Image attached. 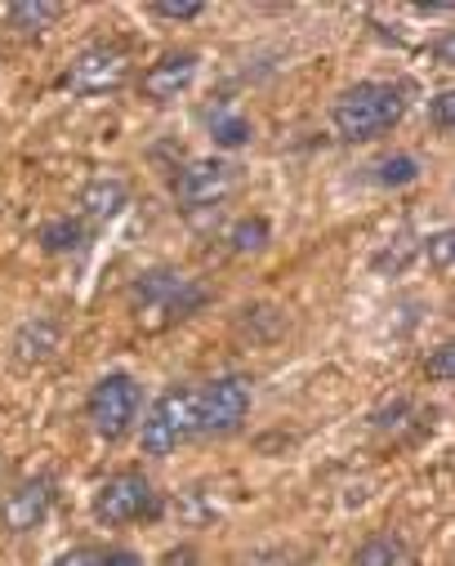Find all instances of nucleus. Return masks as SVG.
Listing matches in <instances>:
<instances>
[{
    "instance_id": "obj_11",
    "label": "nucleus",
    "mask_w": 455,
    "mask_h": 566,
    "mask_svg": "<svg viewBox=\"0 0 455 566\" xmlns=\"http://www.w3.org/2000/svg\"><path fill=\"white\" fill-rule=\"evenodd\" d=\"M125 201H130V188H125V179H116V175H99V179H90L85 184V192H81V210L90 214V219H116L121 210H125Z\"/></svg>"
},
{
    "instance_id": "obj_12",
    "label": "nucleus",
    "mask_w": 455,
    "mask_h": 566,
    "mask_svg": "<svg viewBox=\"0 0 455 566\" xmlns=\"http://www.w3.org/2000/svg\"><path fill=\"white\" fill-rule=\"evenodd\" d=\"M59 339H63L59 322H50V317H32V322L19 331V339H14V357H19L23 366H41V361L54 357Z\"/></svg>"
},
{
    "instance_id": "obj_8",
    "label": "nucleus",
    "mask_w": 455,
    "mask_h": 566,
    "mask_svg": "<svg viewBox=\"0 0 455 566\" xmlns=\"http://www.w3.org/2000/svg\"><path fill=\"white\" fill-rule=\"evenodd\" d=\"M232 192V166L219 157H197L179 170L175 179V201L179 210H210Z\"/></svg>"
},
{
    "instance_id": "obj_13",
    "label": "nucleus",
    "mask_w": 455,
    "mask_h": 566,
    "mask_svg": "<svg viewBox=\"0 0 455 566\" xmlns=\"http://www.w3.org/2000/svg\"><path fill=\"white\" fill-rule=\"evenodd\" d=\"M59 19H63L59 0H19V6H10V28L19 32H50Z\"/></svg>"
},
{
    "instance_id": "obj_5",
    "label": "nucleus",
    "mask_w": 455,
    "mask_h": 566,
    "mask_svg": "<svg viewBox=\"0 0 455 566\" xmlns=\"http://www.w3.org/2000/svg\"><path fill=\"white\" fill-rule=\"evenodd\" d=\"M130 81V50L116 45V41H99V45H85L72 67L63 72V85L81 98H94V94H112Z\"/></svg>"
},
{
    "instance_id": "obj_6",
    "label": "nucleus",
    "mask_w": 455,
    "mask_h": 566,
    "mask_svg": "<svg viewBox=\"0 0 455 566\" xmlns=\"http://www.w3.org/2000/svg\"><path fill=\"white\" fill-rule=\"evenodd\" d=\"M250 415V379L246 375H224L197 392V433L228 438L237 433Z\"/></svg>"
},
{
    "instance_id": "obj_1",
    "label": "nucleus",
    "mask_w": 455,
    "mask_h": 566,
    "mask_svg": "<svg viewBox=\"0 0 455 566\" xmlns=\"http://www.w3.org/2000/svg\"><path fill=\"white\" fill-rule=\"evenodd\" d=\"M406 116V90L393 81H358L331 103V125L344 144H371Z\"/></svg>"
},
{
    "instance_id": "obj_25",
    "label": "nucleus",
    "mask_w": 455,
    "mask_h": 566,
    "mask_svg": "<svg viewBox=\"0 0 455 566\" xmlns=\"http://www.w3.org/2000/svg\"><path fill=\"white\" fill-rule=\"evenodd\" d=\"M451 50H455V45H451V36H442V41H437V50H433L442 67H451Z\"/></svg>"
},
{
    "instance_id": "obj_18",
    "label": "nucleus",
    "mask_w": 455,
    "mask_h": 566,
    "mask_svg": "<svg viewBox=\"0 0 455 566\" xmlns=\"http://www.w3.org/2000/svg\"><path fill=\"white\" fill-rule=\"evenodd\" d=\"M375 179H380L384 188H406V184H415V179H420V161H415L411 153L384 157V161L375 166Z\"/></svg>"
},
{
    "instance_id": "obj_20",
    "label": "nucleus",
    "mask_w": 455,
    "mask_h": 566,
    "mask_svg": "<svg viewBox=\"0 0 455 566\" xmlns=\"http://www.w3.org/2000/svg\"><path fill=\"white\" fill-rule=\"evenodd\" d=\"M424 375H428L433 384H451V379H455V348H451V344L433 348L428 361H424Z\"/></svg>"
},
{
    "instance_id": "obj_7",
    "label": "nucleus",
    "mask_w": 455,
    "mask_h": 566,
    "mask_svg": "<svg viewBox=\"0 0 455 566\" xmlns=\"http://www.w3.org/2000/svg\"><path fill=\"white\" fill-rule=\"evenodd\" d=\"M152 513H157V491H152V482L143 473H116L94 495V517L103 526H125V522H138Z\"/></svg>"
},
{
    "instance_id": "obj_17",
    "label": "nucleus",
    "mask_w": 455,
    "mask_h": 566,
    "mask_svg": "<svg viewBox=\"0 0 455 566\" xmlns=\"http://www.w3.org/2000/svg\"><path fill=\"white\" fill-rule=\"evenodd\" d=\"M268 237H272V228H268V219H241V223H232V232H228V245H232V254H255V250H263L268 245Z\"/></svg>"
},
{
    "instance_id": "obj_9",
    "label": "nucleus",
    "mask_w": 455,
    "mask_h": 566,
    "mask_svg": "<svg viewBox=\"0 0 455 566\" xmlns=\"http://www.w3.org/2000/svg\"><path fill=\"white\" fill-rule=\"evenodd\" d=\"M50 509H54V482L50 478H28L0 500V526L14 531V535H28L50 517Z\"/></svg>"
},
{
    "instance_id": "obj_2",
    "label": "nucleus",
    "mask_w": 455,
    "mask_h": 566,
    "mask_svg": "<svg viewBox=\"0 0 455 566\" xmlns=\"http://www.w3.org/2000/svg\"><path fill=\"white\" fill-rule=\"evenodd\" d=\"M206 304V291L184 272H143L130 286V308L138 313V322L147 326H170L193 317Z\"/></svg>"
},
{
    "instance_id": "obj_16",
    "label": "nucleus",
    "mask_w": 455,
    "mask_h": 566,
    "mask_svg": "<svg viewBox=\"0 0 455 566\" xmlns=\"http://www.w3.org/2000/svg\"><path fill=\"white\" fill-rule=\"evenodd\" d=\"M250 120L241 116V112H219L215 120H210V138H215V144L219 148H246L250 144Z\"/></svg>"
},
{
    "instance_id": "obj_24",
    "label": "nucleus",
    "mask_w": 455,
    "mask_h": 566,
    "mask_svg": "<svg viewBox=\"0 0 455 566\" xmlns=\"http://www.w3.org/2000/svg\"><path fill=\"white\" fill-rule=\"evenodd\" d=\"M99 566H143V562L130 548H112V553H99Z\"/></svg>"
},
{
    "instance_id": "obj_23",
    "label": "nucleus",
    "mask_w": 455,
    "mask_h": 566,
    "mask_svg": "<svg viewBox=\"0 0 455 566\" xmlns=\"http://www.w3.org/2000/svg\"><path fill=\"white\" fill-rule=\"evenodd\" d=\"M50 566H99V553H90V548H68V553H59Z\"/></svg>"
},
{
    "instance_id": "obj_4",
    "label": "nucleus",
    "mask_w": 455,
    "mask_h": 566,
    "mask_svg": "<svg viewBox=\"0 0 455 566\" xmlns=\"http://www.w3.org/2000/svg\"><path fill=\"white\" fill-rule=\"evenodd\" d=\"M138 410H143V388H138V379L125 375V370L103 375V379L90 388V397H85V415H90V423H94V433L107 438V442H121V438L134 429Z\"/></svg>"
},
{
    "instance_id": "obj_19",
    "label": "nucleus",
    "mask_w": 455,
    "mask_h": 566,
    "mask_svg": "<svg viewBox=\"0 0 455 566\" xmlns=\"http://www.w3.org/2000/svg\"><path fill=\"white\" fill-rule=\"evenodd\" d=\"M147 10L157 19H166V23H193V19L206 14L201 0H157V6H147Z\"/></svg>"
},
{
    "instance_id": "obj_14",
    "label": "nucleus",
    "mask_w": 455,
    "mask_h": 566,
    "mask_svg": "<svg viewBox=\"0 0 455 566\" xmlns=\"http://www.w3.org/2000/svg\"><path fill=\"white\" fill-rule=\"evenodd\" d=\"M353 566H406V544L397 535H371L353 553Z\"/></svg>"
},
{
    "instance_id": "obj_22",
    "label": "nucleus",
    "mask_w": 455,
    "mask_h": 566,
    "mask_svg": "<svg viewBox=\"0 0 455 566\" xmlns=\"http://www.w3.org/2000/svg\"><path fill=\"white\" fill-rule=\"evenodd\" d=\"M451 241H455L451 232H437V237L428 241V259H433V268H442V272L451 268Z\"/></svg>"
},
{
    "instance_id": "obj_21",
    "label": "nucleus",
    "mask_w": 455,
    "mask_h": 566,
    "mask_svg": "<svg viewBox=\"0 0 455 566\" xmlns=\"http://www.w3.org/2000/svg\"><path fill=\"white\" fill-rule=\"evenodd\" d=\"M428 120H433L437 134H451V125H455V94L451 90H442V94L428 98Z\"/></svg>"
},
{
    "instance_id": "obj_3",
    "label": "nucleus",
    "mask_w": 455,
    "mask_h": 566,
    "mask_svg": "<svg viewBox=\"0 0 455 566\" xmlns=\"http://www.w3.org/2000/svg\"><path fill=\"white\" fill-rule=\"evenodd\" d=\"M197 433V392L193 388H166L157 401H152L138 447L152 460H166L170 451H179L188 438Z\"/></svg>"
},
{
    "instance_id": "obj_10",
    "label": "nucleus",
    "mask_w": 455,
    "mask_h": 566,
    "mask_svg": "<svg viewBox=\"0 0 455 566\" xmlns=\"http://www.w3.org/2000/svg\"><path fill=\"white\" fill-rule=\"evenodd\" d=\"M197 72H201V63H197V54H193V50H184V54H166L162 63H152V67L143 72L138 94H143L147 103H175L179 94H188V90H193Z\"/></svg>"
},
{
    "instance_id": "obj_15",
    "label": "nucleus",
    "mask_w": 455,
    "mask_h": 566,
    "mask_svg": "<svg viewBox=\"0 0 455 566\" xmlns=\"http://www.w3.org/2000/svg\"><path fill=\"white\" fill-rule=\"evenodd\" d=\"M41 245H45L50 254H72V250L85 245V228H81L76 219H54V223L41 228Z\"/></svg>"
}]
</instances>
